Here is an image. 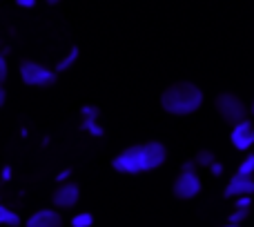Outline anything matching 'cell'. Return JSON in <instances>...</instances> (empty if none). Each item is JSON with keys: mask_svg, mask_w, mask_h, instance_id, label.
<instances>
[{"mask_svg": "<svg viewBox=\"0 0 254 227\" xmlns=\"http://www.w3.org/2000/svg\"><path fill=\"white\" fill-rule=\"evenodd\" d=\"M16 4H20V7H34L36 0H16Z\"/></svg>", "mask_w": 254, "mask_h": 227, "instance_id": "cell-22", "label": "cell"}, {"mask_svg": "<svg viewBox=\"0 0 254 227\" xmlns=\"http://www.w3.org/2000/svg\"><path fill=\"white\" fill-rule=\"evenodd\" d=\"M248 214H250V210H234L232 214H230V223H232V225H241L243 221L248 219Z\"/></svg>", "mask_w": 254, "mask_h": 227, "instance_id": "cell-16", "label": "cell"}, {"mask_svg": "<svg viewBox=\"0 0 254 227\" xmlns=\"http://www.w3.org/2000/svg\"><path fill=\"white\" fill-rule=\"evenodd\" d=\"M9 178H11V167H4V170H2V180H9Z\"/></svg>", "mask_w": 254, "mask_h": 227, "instance_id": "cell-23", "label": "cell"}, {"mask_svg": "<svg viewBox=\"0 0 254 227\" xmlns=\"http://www.w3.org/2000/svg\"><path fill=\"white\" fill-rule=\"evenodd\" d=\"M69 174H71V170H63V171H61V174H58V176H56V178H58V180H61V183H65V180H67V178H69Z\"/></svg>", "mask_w": 254, "mask_h": 227, "instance_id": "cell-21", "label": "cell"}, {"mask_svg": "<svg viewBox=\"0 0 254 227\" xmlns=\"http://www.w3.org/2000/svg\"><path fill=\"white\" fill-rule=\"evenodd\" d=\"M4 98H7V94H4V87H2V83H0V107L4 105Z\"/></svg>", "mask_w": 254, "mask_h": 227, "instance_id": "cell-24", "label": "cell"}, {"mask_svg": "<svg viewBox=\"0 0 254 227\" xmlns=\"http://www.w3.org/2000/svg\"><path fill=\"white\" fill-rule=\"evenodd\" d=\"M78 54H80L78 47H71L69 52H67V56L56 65V74H61V71H67V69H69V67L74 65L76 60H78Z\"/></svg>", "mask_w": 254, "mask_h": 227, "instance_id": "cell-11", "label": "cell"}, {"mask_svg": "<svg viewBox=\"0 0 254 227\" xmlns=\"http://www.w3.org/2000/svg\"><path fill=\"white\" fill-rule=\"evenodd\" d=\"M83 118H94V120H98V107L85 105L83 107Z\"/></svg>", "mask_w": 254, "mask_h": 227, "instance_id": "cell-17", "label": "cell"}, {"mask_svg": "<svg viewBox=\"0 0 254 227\" xmlns=\"http://www.w3.org/2000/svg\"><path fill=\"white\" fill-rule=\"evenodd\" d=\"M0 225L18 227V225H20V216H18L13 210H9V207L0 205Z\"/></svg>", "mask_w": 254, "mask_h": 227, "instance_id": "cell-10", "label": "cell"}, {"mask_svg": "<svg viewBox=\"0 0 254 227\" xmlns=\"http://www.w3.org/2000/svg\"><path fill=\"white\" fill-rule=\"evenodd\" d=\"M167 152L161 143H145V145H134V147L121 152L114 158V170L121 174H138V171H149L156 170L165 163Z\"/></svg>", "mask_w": 254, "mask_h": 227, "instance_id": "cell-1", "label": "cell"}, {"mask_svg": "<svg viewBox=\"0 0 254 227\" xmlns=\"http://www.w3.org/2000/svg\"><path fill=\"white\" fill-rule=\"evenodd\" d=\"M94 225V216L89 212H80L71 219V227H92Z\"/></svg>", "mask_w": 254, "mask_h": 227, "instance_id": "cell-13", "label": "cell"}, {"mask_svg": "<svg viewBox=\"0 0 254 227\" xmlns=\"http://www.w3.org/2000/svg\"><path fill=\"white\" fill-rule=\"evenodd\" d=\"M201 192V180L196 171H181L174 180V196L176 198H194Z\"/></svg>", "mask_w": 254, "mask_h": 227, "instance_id": "cell-5", "label": "cell"}, {"mask_svg": "<svg viewBox=\"0 0 254 227\" xmlns=\"http://www.w3.org/2000/svg\"><path fill=\"white\" fill-rule=\"evenodd\" d=\"M47 2H49V4H58V2H61V0H47Z\"/></svg>", "mask_w": 254, "mask_h": 227, "instance_id": "cell-26", "label": "cell"}, {"mask_svg": "<svg viewBox=\"0 0 254 227\" xmlns=\"http://www.w3.org/2000/svg\"><path fill=\"white\" fill-rule=\"evenodd\" d=\"M20 76H22V80H25V85H31V87H49V85L56 83V71L45 65H38V62H34V60L22 62Z\"/></svg>", "mask_w": 254, "mask_h": 227, "instance_id": "cell-3", "label": "cell"}, {"mask_svg": "<svg viewBox=\"0 0 254 227\" xmlns=\"http://www.w3.org/2000/svg\"><path fill=\"white\" fill-rule=\"evenodd\" d=\"M63 219L54 210H40L27 219V227H61Z\"/></svg>", "mask_w": 254, "mask_h": 227, "instance_id": "cell-9", "label": "cell"}, {"mask_svg": "<svg viewBox=\"0 0 254 227\" xmlns=\"http://www.w3.org/2000/svg\"><path fill=\"white\" fill-rule=\"evenodd\" d=\"M225 227H241V225H232V223H230V225H225Z\"/></svg>", "mask_w": 254, "mask_h": 227, "instance_id": "cell-27", "label": "cell"}, {"mask_svg": "<svg viewBox=\"0 0 254 227\" xmlns=\"http://www.w3.org/2000/svg\"><path fill=\"white\" fill-rule=\"evenodd\" d=\"M216 110L223 116V120L230 122L232 127L246 120V105L234 94H221V96H216Z\"/></svg>", "mask_w": 254, "mask_h": 227, "instance_id": "cell-4", "label": "cell"}, {"mask_svg": "<svg viewBox=\"0 0 254 227\" xmlns=\"http://www.w3.org/2000/svg\"><path fill=\"white\" fill-rule=\"evenodd\" d=\"M183 171H194V163H192V161L185 163V165H183Z\"/></svg>", "mask_w": 254, "mask_h": 227, "instance_id": "cell-25", "label": "cell"}, {"mask_svg": "<svg viewBox=\"0 0 254 227\" xmlns=\"http://www.w3.org/2000/svg\"><path fill=\"white\" fill-rule=\"evenodd\" d=\"M161 103L165 112L176 114V116H185V114H192L201 107L203 92L192 83H176L163 92Z\"/></svg>", "mask_w": 254, "mask_h": 227, "instance_id": "cell-2", "label": "cell"}, {"mask_svg": "<svg viewBox=\"0 0 254 227\" xmlns=\"http://www.w3.org/2000/svg\"><path fill=\"white\" fill-rule=\"evenodd\" d=\"M252 174H254V154L248 156L246 161L241 163V167H239V176H250L252 178Z\"/></svg>", "mask_w": 254, "mask_h": 227, "instance_id": "cell-14", "label": "cell"}, {"mask_svg": "<svg viewBox=\"0 0 254 227\" xmlns=\"http://www.w3.org/2000/svg\"><path fill=\"white\" fill-rule=\"evenodd\" d=\"M78 185L76 183H63L61 187L56 189V194H54V203H56L58 207H74L76 203H78Z\"/></svg>", "mask_w": 254, "mask_h": 227, "instance_id": "cell-8", "label": "cell"}, {"mask_svg": "<svg viewBox=\"0 0 254 227\" xmlns=\"http://www.w3.org/2000/svg\"><path fill=\"white\" fill-rule=\"evenodd\" d=\"M232 145L237 149H241V152H246V149H250L254 145V127L250 120H243L239 122V125H234L232 129Z\"/></svg>", "mask_w": 254, "mask_h": 227, "instance_id": "cell-6", "label": "cell"}, {"mask_svg": "<svg viewBox=\"0 0 254 227\" xmlns=\"http://www.w3.org/2000/svg\"><path fill=\"white\" fill-rule=\"evenodd\" d=\"M254 194V180L250 176H234L232 180L228 183V187H225V196L232 198V196H252Z\"/></svg>", "mask_w": 254, "mask_h": 227, "instance_id": "cell-7", "label": "cell"}, {"mask_svg": "<svg viewBox=\"0 0 254 227\" xmlns=\"http://www.w3.org/2000/svg\"><path fill=\"white\" fill-rule=\"evenodd\" d=\"M252 205V196H239L237 198V210H248Z\"/></svg>", "mask_w": 254, "mask_h": 227, "instance_id": "cell-18", "label": "cell"}, {"mask_svg": "<svg viewBox=\"0 0 254 227\" xmlns=\"http://www.w3.org/2000/svg\"><path fill=\"white\" fill-rule=\"evenodd\" d=\"M252 112H254V105H252Z\"/></svg>", "mask_w": 254, "mask_h": 227, "instance_id": "cell-28", "label": "cell"}, {"mask_svg": "<svg viewBox=\"0 0 254 227\" xmlns=\"http://www.w3.org/2000/svg\"><path fill=\"white\" fill-rule=\"evenodd\" d=\"M80 127H83L87 134H92V136H96V138H101L105 131H103V127L98 125V120H94V118H83V122H80Z\"/></svg>", "mask_w": 254, "mask_h": 227, "instance_id": "cell-12", "label": "cell"}, {"mask_svg": "<svg viewBox=\"0 0 254 227\" xmlns=\"http://www.w3.org/2000/svg\"><path fill=\"white\" fill-rule=\"evenodd\" d=\"M196 163L203 167H210L212 163H214V154H212L210 149H201V152L196 154Z\"/></svg>", "mask_w": 254, "mask_h": 227, "instance_id": "cell-15", "label": "cell"}, {"mask_svg": "<svg viewBox=\"0 0 254 227\" xmlns=\"http://www.w3.org/2000/svg\"><path fill=\"white\" fill-rule=\"evenodd\" d=\"M7 78V60H4V56L0 54V83Z\"/></svg>", "mask_w": 254, "mask_h": 227, "instance_id": "cell-19", "label": "cell"}, {"mask_svg": "<svg viewBox=\"0 0 254 227\" xmlns=\"http://www.w3.org/2000/svg\"><path fill=\"white\" fill-rule=\"evenodd\" d=\"M210 170H212V174H214V176H219V174H223V165H221V163H212V165H210Z\"/></svg>", "mask_w": 254, "mask_h": 227, "instance_id": "cell-20", "label": "cell"}]
</instances>
